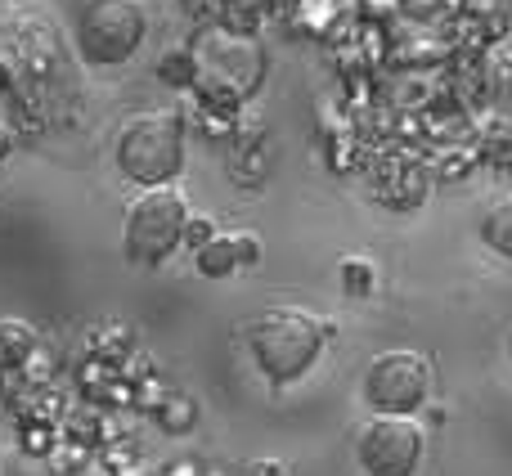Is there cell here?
<instances>
[{
  "label": "cell",
  "instance_id": "6da1fadb",
  "mask_svg": "<svg viewBox=\"0 0 512 476\" xmlns=\"http://www.w3.org/2000/svg\"><path fill=\"white\" fill-rule=\"evenodd\" d=\"M328 342V324L301 306H274L248 328V346L256 369L270 378V387H292L319 364Z\"/></svg>",
  "mask_w": 512,
  "mask_h": 476
},
{
  "label": "cell",
  "instance_id": "7a4b0ae2",
  "mask_svg": "<svg viewBox=\"0 0 512 476\" xmlns=\"http://www.w3.org/2000/svg\"><path fill=\"white\" fill-rule=\"evenodd\" d=\"M194 90H203L216 108H239L252 99L265 81V45L248 32H230V27H212L194 41Z\"/></svg>",
  "mask_w": 512,
  "mask_h": 476
},
{
  "label": "cell",
  "instance_id": "3957f363",
  "mask_svg": "<svg viewBox=\"0 0 512 476\" xmlns=\"http://www.w3.org/2000/svg\"><path fill=\"white\" fill-rule=\"evenodd\" d=\"M117 171L135 189H167L185 171V126L171 108L158 113H135L117 131Z\"/></svg>",
  "mask_w": 512,
  "mask_h": 476
},
{
  "label": "cell",
  "instance_id": "277c9868",
  "mask_svg": "<svg viewBox=\"0 0 512 476\" xmlns=\"http://www.w3.org/2000/svg\"><path fill=\"white\" fill-rule=\"evenodd\" d=\"M149 18L140 0H86L77 9V54L90 68H122L144 45Z\"/></svg>",
  "mask_w": 512,
  "mask_h": 476
},
{
  "label": "cell",
  "instance_id": "5b68a950",
  "mask_svg": "<svg viewBox=\"0 0 512 476\" xmlns=\"http://www.w3.org/2000/svg\"><path fill=\"white\" fill-rule=\"evenodd\" d=\"M189 230V203L176 185L167 189H144L140 198L126 212V234L122 247L135 265H162L180 243H185Z\"/></svg>",
  "mask_w": 512,
  "mask_h": 476
},
{
  "label": "cell",
  "instance_id": "8992f818",
  "mask_svg": "<svg viewBox=\"0 0 512 476\" xmlns=\"http://www.w3.org/2000/svg\"><path fill=\"white\" fill-rule=\"evenodd\" d=\"M432 396V364L418 351H382L364 369V405L387 418H418Z\"/></svg>",
  "mask_w": 512,
  "mask_h": 476
},
{
  "label": "cell",
  "instance_id": "52a82bcc",
  "mask_svg": "<svg viewBox=\"0 0 512 476\" xmlns=\"http://www.w3.org/2000/svg\"><path fill=\"white\" fill-rule=\"evenodd\" d=\"M427 436L418 418L373 414L355 436V459L369 476H418L423 468Z\"/></svg>",
  "mask_w": 512,
  "mask_h": 476
},
{
  "label": "cell",
  "instance_id": "ba28073f",
  "mask_svg": "<svg viewBox=\"0 0 512 476\" xmlns=\"http://www.w3.org/2000/svg\"><path fill=\"white\" fill-rule=\"evenodd\" d=\"M256 256H261V238L256 234H216L198 252V274L203 279H230L239 265H252Z\"/></svg>",
  "mask_w": 512,
  "mask_h": 476
},
{
  "label": "cell",
  "instance_id": "9c48e42d",
  "mask_svg": "<svg viewBox=\"0 0 512 476\" xmlns=\"http://www.w3.org/2000/svg\"><path fill=\"white\" fill-rule=\"evenodd\" d=\"M481 243H486L495 256L512 261V194L499 198V203L486 212V221H481Z\"/></svg>",
  "mask_w": 512,
  "mask_h": 476
},
{
  "label": "cell",
  "instance_id": "30bf717a",
  "mask_svg": "<svg viewBox=\"0 0 512 476\" xmlns=\"http://www.w3.org/2000/svg\"><path fill=\"white\" fill-rule=\"evenodd\" d=\"M342 279H346V288H351L355 297H364L369 283H373V265L360 261V256H351V261H342Z\"/></svg>",
  "mask_w": 512,
  "mask_h": 476
},
{
  "label": "cell",
  "instance_id": "8fae6325",
  "mask_svg": "<svg viewBox=\"0 0 512 476\" xmlns=\"http://www.w3.org/2000/svg\"><path fill=\"white\" fill-rule=\"evenodd\" d=\"M158 72L167 81H176V86H194V54H171L167 63H158Z\"/></svg>",
  "mask_w": 512,
  "mask_h": 476
},
{
  "label": "cell",
  "instance_id": "7c38bea8",
  "mask_svg": "<svg viewBox=\"0 0 512 476\" xmlns=\"http://www.w3.org/2000/svg\"><path fill=\"white\" fill-rule=\"evenodd\" d=\"M212 238H216V225H212V221H207V216H198V221H194V216H189V230H185V243H189V247H194V252H203V247H207V243H212Z\"/></svg>",
  "mask_w": 512,
  "mask_h": 476
},
{
  "label": "cell",
  "instance_id": "4fadbf2b",
  "mask_svg": "<svg viewBox=\"0 0 512 476\" xmlns=\"http://www.w3.org/2000/svg\"><path fill=\"white\" fill-rule=\"evenodd\" d=\"M508 355H512V328H508Z\"/></svg>",
  "mask_w": 512,
  "mask_h": 476
}]
</instances>
